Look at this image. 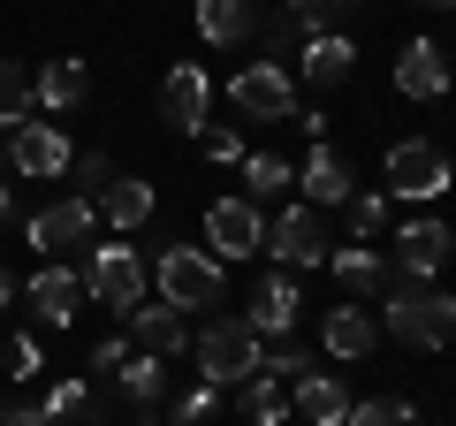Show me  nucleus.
Segmentation results:
<instances>
[{
    "label": "nucleus",
    "mask_w": 456,
    "mask_h": 426,
    "mask_svg": "<svg viewBox=\"0 0 456 426\" xmlns=\"http://www.w3.org/2000/svg\"><path fill=\"white\" fill-rule=\"evenodd\" d=\"M259 373V328L251 320H213L198 328V381L228 389V381H251Z\"/></svg>",
    "instance_id": "obj_1"
},
{
    "label": "nucleus",
    "mask_w": 456,
    "mask_h": 426,
    "mask_svg": "<svg viewBox=\"0 0 456 426\" xmlns=\"http://www.w3.org/2000/svg\"><path fill=\"white\" fill-rule=\"evenodd\" d=\"M221 290H228V274H221L213 251H198V244H167V251H160V297H167L175 312L221 305Z\"/></svg>",
    "instance_id": "obj_2"
},
{
    "label": "nucleus",
    "mask_w": 456,
    "mask_h": 426,
    "mask_svg": "<svg viewBox=\"0 0 456 426\" xmlns=\"http://www.w3.org/2000/svg\"><path fill=\"white\" fill-rule=\"evenodd\" d=\"M388 335H395V343H411V350H441L456 335V297H441V290L388 297Z\"/></svg>",
    "instance_id": "obj_3"
},
{
    "label": "nucleus",
    "mask_w": 456,
    "mask_h": 426,
    "mask_svg": "<svg viewBox=\"0 0 456 426\" xmlns=\"http://www.w3.org/2000/svg\"><path fill=\"white\" fill-rule=\"evenodd\" d=\"M84 290L99 305H114V312L145 305V259H137V244H99L92 266H84Z\"/></svg>",
    "instance_id": "obj_4"
},
{
    "label": "nucleus",
    "mask_w": 456,
    "mask_h": 426,
    "mask_svg": "<svg viewBox=\"0 0 456 426\" xmlns=\"http://www.w3.org/2000/svg\"><path fill=\"white\" fill-rule=\"evenodd\" d=\"M206 244H213V259H251V251H266V213L251 198H213L206 206Z\"/></svg>",
    "instance_id": "obj_5"
},
{
    "label": "nucleus",
    "mask_w": 456,
    "mask_h": 426,
    "mask_svg": "<svg viewBox=\"0 0 456 426\" xmlns=\"http://www.w3.org/2000/svg\"><path fill=\"white\" fill-rule=\"evenodd\" d=\"M449 160H441V145H426V137H403V145H388V191L395 198H441L449 191Z\"/></svg>",
    "instance_id": "obj_6"
},
{
    "label": "nucleus",
    "mask_w": 456,
    "mask_h": 426,
    "mask_svg": "<svg viewBox=\"0 0 456 426\" xmlns=\"http://www.w3.org/2000/svg\"><path fill=\"white\" fill-rule=\"evenodd\" d=\"M228 99H236L244 115H259V122H289V115H297V92H289V77H281L274 61H251V69H236Z\"/></svg>",
    "instance_id": "obj_7"
},
{
    "label": "nucleus",
    "mask_w": 456,
    "mask_h": 426,
    "mask_svg": "<svg viewBox=\"0 0 456 426\" xmlns=\"http://www.w3.org/2000/svg\"><path fill=\"white\" fill-rule=\"evenodd\" d=\"M266 251H274L281 266H320V259H327L320 206H289L281 221H266Z\"/></svg>",
    "instance_id": "obj_8"
},
{
    "label": "nucleus",
    "mask_w": 456,
    "mask_h": 426,
    "mask_svg": "<svg viewBox=\"0 0 456 426\" xmlns=\"http://www.w3.org/2000/svg\"><path fill=\"white\" fill-rule=\"evenodd\" d=\"M206 107H213V84H206V69H198V61H175V69L160 77V122H167V130H191V137H198Z\"/></svg>",
    "instance_id": "obj_9"
},
{
    "label": "nucleus",
    "mask_w": 456,
    "mask_h": 426,
    "mask_svg": "<svg viewBox=\"0 0 456 426\" xmlns=\"http://www.w3.org/2000/svg\"><path fill=\"white\" fill-rule=\"evenodd\" d=\"M8 160H16V176H69V137L53 122H16L8 130Z\"/></svg>",
    "instance_id": "obj_10"
},
{
    "label": "nucleus",
    "mask_w": 456,
    "mask_h": 426,
    "mask_svg": "<svg viewBox=\"0 0 456 426\" xmlns=\"http://www.w3.org/2000/svg\"><path fill=\"white\" fill-rule=\"evenodd\" d=\"M449 77H456V69L441 61L434 38H411L403 61H395V92H403V99H441V92H449Z\"/></svg>",
    "instance_id": "obj_11"
},
{
    "label": "nucleus",
    "mask_w": 456,
    "mask_h": 426,
    "mask_svg": "<svg viewBox=\"0 0 456 426\" xmlns=\"http://www.w3.org/2000/svg\"><path fill=\"white\" fill-rule=\"evenodd\" d=\"M38 305V320H46V328H69V320H77V305L92 290H84V274H69V266H46V274H31V290H23Z\"/></svg>",
    "instance_id": "obj_12"
},
{
    "label": "nucleus",
    "mask_w": 456,
    "mask_h": 426,
    "mask_svg": "<svg viewBox=\"0 0 456 426\" xmlns=\"http://www.w3.org/2000/svg\"><path fill=\"white\" fill-rule=\"evenodd\" d=\"M297 183H305V198L312 206H350V160H342V152H327V145H312V160L297 168Z\"/></svg>",
    "instance_id": "obj_13"
},
{
    "label": "nucleus",
    "mask_w": 456,
    "mask_h": 426,
    "mask_svg": "<svg viewBox=\"0 0 456 426\" xmlns=\"http://www.w3.org/2000/svg\"><path fill=\"white\" fill-rule=\"evenodd\" d=\"M449 229H441V221H411L403 236H395V266H403V274H441V266H449Z\"/></svg>",
    "instance_id": "obj_14"
},
{
    "label": "nucleus",
    "mask_w": 456,
    "mask_h": 426,
    "mask_svg": "<svg viewBox=\"0 0 456 426\" xmlns=\"http://www.w3.org/2000/svg\"><path fill=\"white\" fill-rule=\"evenodd\" d=\"M84 236H92V206H84V198H61V206L31 213V244H38V251H61V244H84Z\"/></svg>",
    "instance_id": "obj_15"
},
{
    "label": "nucleus",
    "mask_w": 456,
    "mask_h": 426,
    "mask_svg": "<svg viewBox=\"0 0 456 426\" xmlns=\"http://www.w3.org/2000/svg\"><path fill=\"white\" fill-rule=\"evenodd\" d=\"M122 320H137V343H145L152 358H175V350L191 343V328H183V312H175V305H130Z\"/></svg>",
    "instance_id": "obj_16"
},
{
    "label": "nucleus",
    "mask_w": 456,
    "mask_h": 426,
    "mask_svg": "<svg viewBox=\"0 0 456 426\" xmlns=\"http://www.w3.org/2000/svg\"><path fill=\"white\" fill-rule=\"evenodd\" d=\"M297 305H305V297H297V282L274 274V282H259V297H251L244 320H251L259 335H289V328H297Z\"/></svg>",
    "instance_id": "obj_17"
},
{
    "label": "nucleus",
    "mask_w": 456,
    "mask_h": 426,
    "mask_svg": "<svg viewBox=\"0 0 456 426\" xmlns=\"http://www.w3.org/2000/svg\"><path fill=\"white\" fill-rule=\"evenodd\" d=\"M84 92H92V69H84V61H46V69L31 77V99H46L53 115L84 107Z\"/></svg>",
    "instance_id": "obj_18"
},
{
    "label": "nucleus",
    "mask_w": 456,
    "mask_h": 426,
    "mask_svg": "<svg viewBox=\"0 0 456 426\" xmlns=\"http://www.w3.org/2000/svg\"><path fill=\"white\" fill-rule=\"evenodd\" d=\"M320 343L335 350V358H365V350H373V312L365 305H335L327 328H320Z\"/></svg>",
    "instance_id": "obj_19"
},
{
    "label": "nucleus",
    "mask_w": 456,
    "mask_h": 426,
    "mask_svg": "<svg viewBox=\"0 0 456 426\" xmlns=\"http://www.w3.org/2000/svg\"><path fill=\"white\" fill-rule=\"evenodd\" d=\"M99 213H107L114 229H137V221H152V183H137V176H114L107 191H99Z\"/></svg>",
    "instance_id": "obj_20"
},
{
    "label": "nucleus",
    "mask_w": 456,
    "mask_h": 426,
    "mask_svg": "<svg viewBox=\"0 0 456 426\" xmlns=\"http://www.w3.org/2000/svg\"><path fill=\"white\" fill-rule=\"evenodd\" d=\"M350 61H358V46H350L342 31L305 38V77H312V84H342V77H350Z\"/></svg>",
    "instance_id": "obj_21"
},
{
    "label": "nucleus",
    "mask_w": 456,
    "mask_h": 426,
    "mask_svg": "<svg viewBox=\"0 0 456 426\" xmlns=\"http://www.w3.org/2000/svg\"><path fill=\"white\" fill-rule=\"evenodd\" d=\"M297 411H305L312 426H342V419H350V396H342V381L305 373V381H297Z\"/></svg>",
    "instance_id": "obj_22"
},
{
    "label": "nucleus",
    "mask_w": 456,
    "mask_h": 426,
    "mask_svg": "<svg viewBox=\"0 0 456 426\" xmlns=\"http://www.w3.org/2000/svg\"><path fill=\"white\" fill-rule=\"evenodd\" d=\"M198 31H206L213 46H236V38L251 31V8L244 0H198Z\"/></svg>",
    "instance_id": "obj_23"
},
{
    "label": "nucleus",
    "mask_w": 456,
    "mask_h": 426,
    "mask_svg": "<svg viewBox=\"0 0 456 426\" xmlns=\"http://www.w3.org/2000/svg\"><path fill=\"white\" fill-rule=\"evenodd\" d=\"M327 266H335V282H342V290H350V297H365V290H380V251H365V244H350V251H335V259H327Z\"/></svg>",
    "instance_id": "obj_24"
},
{
    "label": "nucleus",
    "mask_w": 456,
    "mask_h": 426,
    "mask_svg": "<svg viewBox=\"0 0 456 426\" xmlns=\"http://www.w3.org/2000/svg\"><path fill=\"white\" fill-rule=\"evenodd\" d=\"M244 183H251V206H259V198L289 191V183H297V168H289V160H274V152H244Z\"/></svg>",
    "instance_id": "obj_25"
},
{
    "label": "nucleus",
    "mask_w": 456,
    "mask_h": 426,
    "mask_svg": "<svg viewBox=\"0 0 456 426\" xmlns=\"http://www.w3.org/2000/svg\"><path fill=\"white\" fill-rule=\"evenodd\" d=\"M281 411H289V396H281V381L251 373V381H244V419H251V426H281Z\"/></svg>",
    "instance_id": "obj_26"
},
{
    "label": "nucleus",
    "mask_w": 456,
    "mask_h": 426,
    "mask_svg": "<svg viewBox=\"0 0 456 426\" xmlns=\"http://www.w3.org/2000/svg\"><path fill=\"white\" fill-rule=\"evenodd\" d=\"M358 8V0H289V31H305V38H327V23H342Z\"/></svg>",
    "instance_id": "obj_27"
},
{
    "label": "nucleus",
    "mask_w": 456,
    "mask_h": 426,
    "mask_svg": "<svg viewBox=\"0 0 456 426\" xmlns=\"http://www.w3.org/2000/svg\"><path fill=\"white\" fill-rule=\"evenodd\" d=\"M16 122H31V77L16 61H0V130H16Z\"/></svg>",
    "instance_id": "obj_28"
},
{
    "label": "nucleus",
    "mask_w": 456,
    "mask_h": 426,
    "mask_svg": "<svg viewBox=\"0 0 456 426\" xmlns=\"http://www.w3.org/2000/svg\"><path fill=\"white\" fill-rule=\"evenodd\" d=\"M114 373H122V389H130L137 404H152V396L167 389V358H152V350H145V358H122Z\"/></svg>",
    "instance_id": "obj_29"
},
{
    "label": "nucleus",
    "mask_w": 456,
    "mask_h": 426,
    "mask_svg": "<svg viewBox=\"0 0 456 426\" xmlns=\"http://www.w3.org/2000/svg\"><path fill=\"white\" fill-rule=\"evenodd\" d=\"M38 411H46L53 426H69V419H99V411H92V389H84V381H61V389H53Z\"/></svg>",
    "instance_id": "obj_30"
},
{
    "label": "nucleus",
    "mask_w": 456,
    "mask_h": 426,
    "mask_svg": "<svg viewBox=\"0 0 456 426\" xmlns=\"http://www.w3.org/2000/svg\"><path fill=\"white\" fill-rule=\"evenodd\" d=\"M380 229H388V198H380V191H358V198H350V236L365 244V236H380Z\"/></svg>",
    "instance_id": "obj_31"
},
{
    "label": "nucleus",
    "mask_w": 456,
    "mask_h": 426,
    "mask_svg": "<svg viewBox=\"0 0 456 426\" xmlns=\"http://www.w3.org/2000/svg\"><path fill=\"white\" fill-rule=\"evenodd\" d=\"M411 419H419V411H411L403 396H388V404H350L342 426H411Z\"/></svg>",
    "instance_id": "obj_32"
},
{
    "label": "nucleus",
    "mask_w": 456,
    "mask_h": 426,
    "mask_svg": "<svg viewBox=\"0 0 456 426\" xmlns=\"http://www.w3.org/2000/svg\"><path fill=\"white\" fill-rule=\"evenodd\" d=\"M259 373H266V381H305V373H312V350H297V343H281L274 358H259Z\"/></svg>",
    "instance_id": "obj_33"
},
{
    "label": "nucleus",
    "mask_w": 456,
    "mask_h": 426,
    "mask_svg": "<svg viewBox=\"0 0 456 426\" xmlns=\"http://www.w3.org/2000/svg\"><path fill=\"white\" fill-rule=\"evenodd\" d=\"M69 168H77V183H84V191H107V183H114V160H107V152H77Z\"/></svg>",
    "instance_id": "obj_34"
},
{
    "label": "nucleus",
    "mask_w": 456,
    "mask_h": 426,
    "mask_svg": "<svg viewBox=\"0 0 456 426\" xmlns=\"http://www.w3.org/2000/svg\"><path fill=\"white\" fill-rule=\"evenodd\" d=\"M213 404H221V389H213V381H198V389L183 396V426H198V419H206Z\"/></svg>",
    "instance_id": "obj_35"
},
{
    "label": "nucleus",
    "mask_w": 456,
    "mask_h": 426,
    "mask_svg": "<svg viewBox=\"0 0 456 426\" xmlns=\"http://www.w3.org/2000/svg\"><path fill=\"white\" fill-rule=\"evenodd\" d=\"M8 373H16V381L38 373V343H31V335H16V343H8Z\"/></svg>",
    "instance_id": "obj_36"
},
{
    "label": "nucleus",
    "mask_w": 456,
    "mask_h": 426,
    "mask_svg": "<svg viewBox=\"0 0 456 426\" xmlns=\"http://www.w3.org/2000/svg\"><path fill=\"white\" fill-rule=\"evenodd\" d=\"M206 152H213V160H244V137H236V130H206Z\"/></svg>",
    "instance_id": "obj_37"
},
{
    "label": "nucleus",
    "mask_w": 456,
    "mask_h": 426,
    "mask_svg": "<svg viewBox=\"0 0 456 426\" xmlns=\"http://www.w3.org/2000/svg\"><path fill=\"white\" fill-rule=\"evenodd\" d=\"M0 305H16V282H8V266H0Z\"/></svg>",
    "instance_id": "obj_38"
},
{
    "label": "nucleus",
    "mask_w": 456,
    "mask_h": 426,
    "mask_svg": "<svg viewBox=\"0 0 456 426\" xmlns=\"http://www.w3.org/2000/svg\"><path fill=\"white\" fill-rule=\"evenodd\" d=\"M0 221H8V183H0Z\"/></svg>",
    "instance_id": "obj_39"
},
{
    "label": "nucleus",
    "mask_w": 456,
    "mask_h": 426,
    "mask_svg": "<svg viewBox=\"0 0 456 426\" xmlns=\"http://www.w3.org/2000/svg\"><path fill=\"white\" fill-rule=\"evenodd\" d=\"M419 8H456V0H419Z\"/></svg>",
    "instance_id": "obj_40"
},
{
    "label": "nucleus",
    "mask_w": 456,
    "mask_h": 426,
    "mask_svg": "<svg viewBox=\"0 0 456 426\" xmlns=\"http://www.w3.org/2000/svg\"><path fill=\"white\" fill-rule=\"evenodd\" d=\"M38 426H53V419H46V411H38Z\"/></svg>",
    "instance_id": "obj_41"
}]
</instances>
